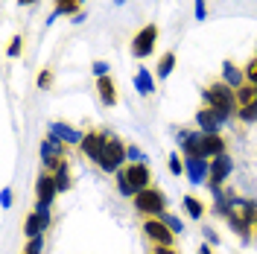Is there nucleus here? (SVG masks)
Wrapping results in <instances>:
<instances>
[{
  "label": "nucleus",
  "mask_w": 257,
  "mask_h": 254,
  "mask_svg": "<svg viewBox=\"0 0 257 254\" xmlns=\"http://www.w3.org/2000/svg\"><path fill=\"white\" fill-rule=\"evenodd\" d=\"M202 96H205V105H208V108H216V111H222L225 117H231V114L240 111V105H237V91H234L231 85H225V82L208 85V88L202 91Z\"/></svg>",
  "instance_id": "f257e3e1"
},
{
  "label": "nucleus",
  "mask_w": 257,
  "mask_h": 254,
  "mask_svg": "<svg viewBox=\"0 0 257 254\" xmlns=\"http://www.w3.org/2000/svg\"><path fill=\"white\" fill-rule=\"evenodd\" d=\"M228 222L237 228L242 239H248V228L257 222V205L254 202H242V199H228Z\"/></svg>",
  "instance_id": "f03ea898"
},
{
  "label": "nucleus",
  "mask_w": 257,
  "mask_h": 254,
  "mask_svg": "<svg viewBox=\"0 0 257 254\" xmlns=\"http://www.w3.org/2000/svg\"><path fill=\"white\" fill-rule=\"evenodd\" d=\"M128 146L117 135H108V143H105V152H102V161H99V167L105 170V173H120V167H123V161L128 158L126 155Z\"/></svg>",
  "instance_id": "7ed1b4c3"
},
{
  "label": "nucleus",
  "mask_w": 257,
  "mask_h": 254,
  "mask_svg": "<svg viewBox=\"0 0 257 254\" xmlns=\"http://www.w3.org/2000/svg\"><path fill=\"white\" fill-rule=\"evenodd\" d=\"M164 207H167V196L155 187H146L135 196V210L138 213H146V216H161L164 213Z\"/></svg>",
  "instance_id": "20e7f679"
},
{
  "label": "nucleus",
  "mask_w": 257,
  "mask_h": 254,
  "mask_svg": "<svg viewBox=\"0 0 257 254\" xmlns=\"http://www.w3.org/2000/svg\"><path fill=\"white\" fill-rule=\"evenodd\" d=\"M105 143H108V132H85V138H82L79 143V149H82V155L85 158H91V161H102V152H105Z\"/></svg>",
  "instance_id": "39448f33"
},
{
  "label": "nucleus",
  "mask_w": 257,
  "mask_h": 254,
  "mask_svg": "<svg viewBox=\"0 0 257 254\" xmlns=\"http://www.w3.org/2000/svg\"><path fill=\"white\" fill-rule=\"evenodd\" d=\"M144 234H146V239H149L152 245H173V239H176V234L161 222L158 216H149V219L144 222Z\"/></svg>",
  "instance_id": "423d86ee"
},
{
  "label": "nucleus",
  "mask_w": 257,
  "mask_h": 254,
  "mask_svg": "<svg viewBox=\"0 0 257 254\" xmlns=\"http://www.w3.org/2000/svg\"><path fill=\"white\" fill-rule=\"evenodd\" d=\"M196 123H199V129L205 132V135H219V129L228 123V117H225L222 111H216V108H199L196 111Z\"/></svg>",
  "instance_id": "0eeeda50"
},
{
  "label": "nucleus",
  "mask_w": 257,
  "mask_h": 254,
  "mask_svg": "<svg viewBox=\"0 0 257 254\" xmlns=\"http://www.w3.org/2000/svg\"><path fill=\"white\" fill-rule=\"evenodd\" d=\"M155 38H158V27H155V24H146L144 30L135 35V41H132V53H135L138 59H146V56L155 50Z\"/></svg>",
  "instance_id": "6e6552de"
},
{
  "label": "nucleus",
  "mask_w": 257,
  "mask_h": 254,
  "mask_svg": "<svg viewBox=\"0 0 257 254\" xmlns=\"http://www.w3.org/2000/svg\"><path fill=\"white\" fill-rule=\"evenodd\" d=\"M41 161H44V167H50V170H56L64 161V143L56 135H47L41 141Z\"/></svg>",
  "instance_id": "1a4fd4ad"
},
{
  "label": "nucleus",
  "mask_w": 257,
  "mask_h": 254,
  "mask_svg": "<svg viewBox=\"0 0 257 254\" xmlns=\"http://www.w3.org/2000/svg\"><path fill=\"white\" fill-rule=\"evenodd\" d=\"M126 178H128V187L135 190V196L141 190L149 187V181H152V175H149V167L146 164H128L126 167Z\"/></svg>",
  "instance_id": "9d476101"
},
{
  "label": "nucleus",
  "mask_w": 257,
  "mask_h": 254,
  "mask_svg": "<svg viewBox=\"0 0 257 254\" xmlns=\"http://www.w3.org/2000/svg\"><path fill=\"white\" fill-rule=\"evenodd\" d=\"M202 143H205V132H181L178 135V146L187 158H202Z\"/></svg>",
  "instance_id": "9b49d317"
},
{
  "label": "nucleus",
  "mask_w": 257,
  "mask_h": 254,
  "mask_svg": "<svg viewBox=\"0 0 257 254\" xmlns=\"http://www.w3.org/2000/svg\"><path fill=\"white\" fill-rule=\"evenodd\" d=\"M231 170H234V164H231V158H228V155H219V158H213V161H210L208 187H219L225 178L231 175Z\"/></svg>",
  "instance_id": "f8f14e48"
},
{
  "label": "nucleus",
  "mask_w": 257,
  "mask_h": 254,
  "mask_svg": "<svg viewBox=\"0 0 257 254\" xmlns=\"http://www.w3.org/2000/svg\"><path fill=\"white\" fill-rule=\"evenodd\" d=\"M56 193H59V187H56L53 173L38 175V181H35V199H38L41 205H53V196H56Z\"/></svg>",
  "instance_id": "ddd939ff"
},
{
  "label": "nucleus",
  "mask_w": 257,
  "mask_h": 254,
  "mask_svg": "<svg viewBox=\"0 0 257 254\" xmlns=\"http://www.w3.org/2000/svg\"><path fill=\"white\" fill-rule=\"evenodd\" d=\"M184 170H187L193 184H202L205 175H210V161L208 158H187L184 161Z\"/></svg>",
  "instance_id": "4468645a"
},
{
  "label": "nucleus",
  "mask_w": 257,
  "mask_h": 254,
  "mask_svg": "<svg viewBox=\"0 0 257 254\" xmlns=\"http://www.w3.org/2000/svg\"><path fill=\"white\" fill-rule=\"evenodd\" d=\"M50 135H56V138H59L62 143H70V146H79L82 138H85L79 129L64 126V123H53V126H50Z\"/></svg>",
  "instance_id": "2eb2a0df"
},
{
  "label": "nucleus",
  "mask_w": 257,
  "mask_h": 254,
  "mask_svg": "<svg viewBox=\"0 0 257 254\" xmlns=\"http://www.w3.org/2000/svg\"><path fill=\"white\" fill-rule=\"evenodd\" d=\"M96 91H99L102 105H117V85H114L111 76H99L96 79Z\"/></svg>",
  "instance_id": "dca6fc26"
},
{
  "label": "nucleus",
  "mask_w": 257,
  "mask_h": 254,
  "mask_svg": "<svg viewBox=\"0 0 257 254\" xmlns=\"http://www.w3.org/2000/svg\"><path fill=\"white\" fill-rule=\"evenodd\" d=\"M219 155H225V141L219 138V135H205V143H202V158H219Z\"/></svg>",
  "instance_id": "f3484780"
},
{
  "label": "nucleus",
  "mask_w": 257,
  "mask_h": 254,
  "mask_svg": "<svg viewBox=\"0 0 257 254\" xmlns=\"http://www.w3.org/2000/svg\"><path fill=\"white\" fill-rule=\"evenodd\" d=\"M53 178H56V187H59V193L70 190V181H73V175H70V164H67V161H62V164L53 170Z\"/></svg>",
  "instance_id": "a211bd4d"
},
{
  "label": "nucleus",
  "mask_w": 257,
  "mask_h": 254,
  "mask_svg": "<svg viewBox=\"0 0 257 254\" xmlns=\"http://www.w3.org/2000/svg\"><path fill=\"white\" fill-rule=\"evenodd\" d=\"M222 82H225V85H231L234 91L242 88V73H240V67H237L234 62H225L222 64Z\"/></svg>",
  "instance_id": "6ab92c4d"
},
{
  "label": "nucleus",
  "mask_w": 257,
  "mask_h": 254,
  "mask_svg": "<svg viewBox=\"0 0 257 254\" xmlns=\"http://www.w3.org/2000/svg\"><path fill=\"white\" fill-rule=\"evenodd\" d=\"M135 88H138L144 96H149L152 91H155V82H152V76H149L146 67H138V73H135Z\"/></svg>",
  "instance_id": "aec40b11"
},
{
  "label": "nucleus",
  "mask_w": 257,
  "mask_h": 254,
  "mask_svg": "<svg viewBox=\"0 0 257 254\" xmlns=\"http://www.w3.org/2000/svg\"><path fill=\"white\" fill-rule=\"evenodd\" d=\"M44 231H47V228H44V222H41V216H38V213L32 210L30 216H27V225H24V234H27V237L32 239V237H41Z\"/></svg>",
  "instance_id": "412c9836"
},
{
  "label": "nucleus",
  "mask_w": 257,
  "mask_h": 254,
  "mask_svg": "<svg viewBox=\"0 0 257 254\" xmlns=\"http://www.w3.org/2000/svg\"><path fill=\"white\" fill-rule=\"evenodd\" d=\"M254 99H257V88L254 85H242V88H237V105H240V108L251 105Z\"/></svg>",
  "instance_id": "4be33fe9"
},
{
  "label": "nucleus",
  "mask_w": 257,
  "mask_h": 254,
  "mask_svg": "<svg viewBox=\"0 0 257 254\" xmlns=\"http://www.w3.org/2000/svg\"><path fill=\"white\" fill-rule=\"evenodd\" d=\"M173 67H176V53H164L158 62V76L161 79H167L170 73H173Z\"/></svg>",
  "instance_id": "5701e85b"
},
{
  "label": "nucleus",
  "mask_w": 257,
  "mask_h": 254,
  "mask_svg": "<svg viewBox=\"0 0 257 254\" xmlns=\"http://www.w3.org/2000/svg\"><path fill=\"white\" fill-rule=\"evenodd\" d=\"M82 0H56V15H79Z\"/></svg>",
  "instance_id": "b1692460"
},
{
  "label": "nucleus",
  "mask_w": 257,
  "mask_h": 254,
  "mask_svg": "<svg viewBox=\"0 0 257 254\" xmlns=\"http://www.w3.org/2000/svg\"><path fill=\"white\" fill-rule=\"evenodd\" d=\"M184 207H187V213H190L193 219H202L205 216V205L196 196H184Z\"/></svg>",
  "instance_id": "393cba45"
},
{
  "label": "nucleus",
  "mask_w": 257,
  "mask_h": 254,
  "mask_svg": "<svg viewBox=\"0 0 257 254\" xmlns=\"http://www.w3.org/2000/svg\"><path fill=\"white\" fill-rule=\"evenodd\" d=\"M237 117H240L242 123H254V120H257V99L251 102V105L240 108V111H237Z\"/></svg>",
  "instance_id": "a878e982"
},
{
  "label": "nucleus",
  "mask_w": 257,
  "mask_h": 254,
  "mask_svg": "<svg viewBox=\"0 0 257 254\" xmlns=\"http://www.w3.org/2000/svg\"><path fill=\"white\" fill-rule=\"evenodd\" d=\"M161 222L167 225V228H170V231H173V234H181V222H178L176 216H170V213H167V210H164V213H161L158 216Z\"/></svg>",
  "instance_id": "bb28decb"
},
{
  "label": "nucleus",
  "mask_w": 257,
  "mask_h": 254,
  "mask_svg": "<svg viewBox=\"0 0 257 254\" xmlns=\"http://www.w3.org/2000/svg\"><path fill=\"white\" fill-rule=\"evenodd\" d=\"M41 251H44V237H32L24 248V254H41Z\"/></svg>",
  "instance_id": "cd10ccee"
},
{
  "label": "nucleus",
  "mask_w": 257,
  "mask_h": 254,
  "mask_svg": "<svg viewBox=\"0 0 257 254\" xmlns=\"http://www.w3.org/2000/svg\"><path fill=\"white\" fill-rule=\"evenodd\" d=\"M117 181H120V193H123V196H132V199H135V190H132V187H128L126 170H120V173H117Z\"/></svg>",
  "instance_id": "c85d7f7f"
},
{
  "label": "nucleus",
  "mask_w": 257,
  "mask_h": 254,
  "mask_svg": "<svg viewBox=\"0 0 257 254\" xmlns=\"http://www.w3.org/2000/svg\"><path fill=\"white\" fill-rule=\"evenodd\" d=\"M245 79H248V82L257 88V56L248 62V67H245Z\"/></svg>",
  "instance_id": "c756f323"
},
{
  "label": "nucleus",
  "mask_w": 257,
  "mask_h": 254,
  "mask_svg": "<svg viewBox=\"0 0 257 254\" xmlns=\"http://www.w3.org/2000/svg\"><path fill=\"white\" fill-rule=\"evenodd\" d=\"M126 155H128V161H132V164H144V161H146V155L138 149V146H128Z\"/></svg>",
  "instance_id": "7c9ffc66"
},
{
  "label": "nucleus",
  "mask_w": 257,
  "mask_h": 254,
  "mask_svg": "<svg viewBox=\"0 0 257 254\" xmlns=\"http://www.w3.org/2000/svg\"><path fill=\"white\" fill-rule=\"evenodd\" d=\"M6 53H9V56H18V53H24V38H21V35H15V38H12V44H9V50H6Z\"/></svg>",
  "instance_id": "2f4dec72"
},
{
  "label": "nucleus",
  "mask_w": 257,
  "mask_h": 254,
  "mask_svg": "<svg viewBox=\"0 0 257 254\" xmlns=\"http://www.w3.org/2000/svg\"><path fill=\"white\" fill-rule=\"evenodd\" d=\"M170 173H173V175L184 173V164H181V158H178V155H170Z\"/></svg>",
  "instance_id": "473e14b6"
},
{
  "label": "nucleus",
  "mask_w": 257,
  "mask_h": 254,
  "mask_svg": "<svg viewBox=\"0 0 257 254\" xmlns=\"http://www.w3.org/2000/svg\"><path fill=\"white\" fill-rule=\"evenodd\" d=\"M53 85V70H41L38 73V88H50Z\"/></svg>",
  "instance_id": "72a5a7b5"
},
{
  "label": "nucleus",
  "mask_w": 257,
  "mask_h": 254,
  "mask_svg": "<svg viewBox=\"0 0 257 254\" xmlns=\"http://www.w3.org/2000/svg\"><path fill=\"white\" fill-rule=\"evenodd\" d=\"M149 254H178V251L173 248V245H152V248H149Z\"/></svg>",
  "instance_id": "f704fd0d"
},
{
  "label": "nucleus",
  "mask_w": 257,
  "mask_h": 254,
  "mask_svg": "<svg viewBox=\"0 0 257 254\" xmlns=\"http://www.w3.org/2000/svg\"><path fill=\"white\" fill-rule=\"evenodd\" d=\"M0 202H3V207H12V190H9V187H3V193H0Z\"/></svg>",
  "instance_id": "c9c22d12"
},
{
  "label": "nucleus",
  "mask_w": 257,
  "mask_h": 254,
  "mask_svg": "<svg viewBox=\"0 0 257 254\" xmlns=\"http://www.w3.org/2000/svg\"><path fill=\"white\" fill-rule=\"evenodd\" d=\"M94 73L96 76H108V64L105 62H94Z\"/></svg>",
  "instance_id": "e433bc0d"
},
{
  "label": "nucleus",
  "mask_w": 257,
  "mask_h": 254,
  "mask_svg": "<svg viewBox=\"0 0 257 254\" xmlns=\"http://www.w3.org/2000/svg\"><path fill=\"white\" fill-rule=\"evenodd\" d=\"M196 21H205V0H196Z\"/></svg>",
  "instance_id": "4c0bfd02"
},
{
  "label": "nucleus",
  "mask_w": 257,
  "mask_h": 254,
  "mask_svg": "<svg viewBox=\"0 0 257 254\" xmlns=\"http://www.w3.org/2000/svg\"><path fill=\"white\" fill-rule=\"evenodd\" d=\"M205 239H210V242H219V237H216V234H213L210 228H208V231H205Z\"/></svg>",
  "instance_id": "58836bf2"
},
{
  "label": "nucleus",
  "mask_w": 257,
  "mask_h": 254,
  "mask_svg": "<svg viewBox=\"0 0 257 254\" xmlns=\"http://www.w3.org/2000/svg\"><path fill=\"white\" fill-rule=\"evenodd\" d=\"M199 254H213V251H210V248H208V242H205V245H202V251H199Z\"/></svg>",
  "instance_id": "ea45409f"
},
{
  "label": "nucleus",
  "mask_w": 257,
  "mask_h": 254,
  "mask_svg": "<svg viewBox=\"0 0 257 254\" xmlns=\"http://www.w3.org/2000/svg\"><path fill=\"white\" fill-rule=\"evenodd\" d=\"M18 3H21V6H32V3H35V0H18Z\"/></svg>",
  "instance_id": "a19ab883"
},
{
  "label": "nucleus",
  "mask_w": 257,
  "mask_h": 254,
  "mask_svg": "<svg viewBox=\"0 0 257 254\" xmlns=\"http://www.w3.org/2000/svg\"><path fill=\"white\" fill-rule=\"evenodd\" d=\"M117 3H123V0H117Z\"/></svg>",
  "instance_id": "79ce46f5"
},
{
  "label": "nucleus",
  "mask_w": 257,
  "mask_h": 254,
  "mask_svg": "<svg viewBox=\"0 0 257 254\" xmlns=\"http://www.w3.org/2000/svg\"><path fill=\"white\" fill-rule=\"evenodd\" d=\"M254 228H257V222H254Z\"/></svg>",
  "instance_id": "37998d69"
}]
</instances>
